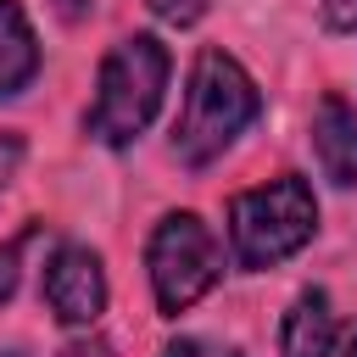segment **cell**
<instances>
[{
    "label": "cell",
    "instance_id": "9",
    "mask_svg": "<svg viewBox=\"0 0 357 357\" xmlns=\"http://www.w3.org/2000/svg\"><path fill=\"white\" fill-rule=\"evenodd\" d=\"M28 234H33V229H22L17 240H6V245H0V307L17 296V279H22V245H28Z\"/></svg>",
    "mask_w": 357,
    "mask_h": 357
},
{
    "label": "cell",
    "instance_id": "14",
    "mask_svg": "<svg viewBox=\"0 0 357 357\" xmlns=\"http://www.w3.org/2000/svg\"><path fill=\"white\" fill-rule=\"evenodd\" d=\"M61 357H112L100 340H73V346H61Z\"/></svg>",
    "mask_w": 357,
    "mask_h": 357
},
{
    "label": "cell",
    "instance_id": "11",
    "mask_svg": "<svg viewBox=\"0 0 357 357\" xmlns=\"http://www.w3.org/2000/svg\"><path fill=\"white\" fill-rule=\"evenodd\" d=\"M162 357H240V351L223 346V340H206V335H178V340L162 346Z\"/></svg>",
    "mask_w": 357,
    "mask_h": 357
},
{
    "label": "cell",
    "instance_id": "16",
    "mask_svg": "<svg viewBox=\"0 0 357 357\" xmlns=\"http://www.w3.org/2000/svg\"><path fill=\"white\" fill-rule=\"evenodd\" d=\"M0 357H22V351H0Z\"/></svg>",
    "mask_w": 357,
    "mask_h": 357
},
{
    "label": "cell",
    "instance_id": "13",
    "mask_svg": "<svg viewBox=\"0 0 357 357\" xmlns=\"http://www.w3.org/2000/svg\"><path fill=\"white\" fill-rule=\"evenodd\" d=\"M324 28L351 33V28H357V0H324Z\"/></svg>",
    "mask_w": 357,
    "mask_h": 357
},
{
    "label": "cell",
    "instance_id": "10",
    "mask_svg": "<svg viewBox=\"0 0 357 357\" xmlns=\"http://www.w3.org/2000/svg\"><path fill=\"white\" fill-rule=\"evenodd\" d=\"M167 28H195L201 17H206V0H145Z\"/></svg>",
    "mask_w": 357,
    "mask_h": 357
},
{
    "label": "cell",
    "instance_id": "1",
    "mask_svg": "<svg viewBox=\"0 0 357 357\" xmlns=\"http://www.w3.org/2000/svg\"><path fill=\"white\" fill-rule=\"evenodd\" d=\"M257 112H262V95H257V84H251V73H245L229 50L206 45V50L195 56V73H190V89H184V112H178V123H173V151H178V162H184V167L218 162V156L257 123Z\"/></svg>",
    "mask_w": 357,
    "mask_h": 357
},
{
    "label": "cell",
    "instance_id": "12",
    "mask_svg": "<svg viewBox=\"0 0 357 357\" xmlns=\"http://www.w3.org/2000/svg\"><path fill=\"white\" fill-rule=\"evenodd\" d=\"M22 134H0V195H6V184L17 178V167H22Z\"/></svg>",
    "mask_w": 357,
    "mask_h": 357
},
{
    "label": "cell",
    "instance_id": "2",
    "mask_svg": "<svg viewBox=\"0 0 357 357\" xmlns=\"http://www.w3.org/2000/svg\"><path fill=\"white\" fill-rule=\"evenodd\" d=\"M167 73H173V56L156 33H128L106 50L100 61V78H95V106L84 117L89 139L100 145H134L145 134V123L156 117L162 106V89H167Z\"/></svg>",
    "mask_w": 357,
    "mask_h": 357
},
{
    "label": "cell",
    "instance_id": "5",
    "mask_svg": "<svg viewBox=\"0 0 357 357\" xmlns=\"http://www.w3.org/2000/svg\"><path fill=\"white\" fill-rule=\"evenodd\" d=\"M45 307L67 329H89L106 312V268L89 245H56L45 262Z\"/></svg>",
    "mask_w": 357,
    "mask_h": 357
},
{
    "label": "cell",
    "instance_id": "3",
    "mask_svg": "<svg viewBox=\"0 0 357 357\" xmlns=\"http://www.w3.org/2000/svg\"><path fill=\"white\" fill-rule=\"evenodd\" d=\"M318 229V195L301 173H279L229 201V251L245 273H262L296 257Z\"/></svg>",
    "mask_w": 357,
    "mask_h": 357
},
{
    "label": "cell",
    "instance_id": "15",
    "mask_svg": "<svg viewBox=\"0 0 357 357\" xmlns=\"http://www.w3.org/2000/svg\"><path fill=\"white\" fill-rule=\"evenodd\" d=\"M346 357H357V335H351V346H346Z\"/></svg>",
    "mask_w": 357,
    "mask_h": 357
},
{
    "label": "cell",
    "instance_id": "8",
    "mask_svg": "<svg viewBox=\"0 0 357 357\" xmlns=\"http://www.w3.org/2000/svg\"><path fill=\"white\" fill-rule=\"evenodd\" d=\"M39 73V39L17 0H0V100L22 95Z\"/></svg>",
    "mask_w": 357,
    "mask_h": 357
},
{
    "label": "cell",
    "instance_id": "7",
    "mask_svg": "<svg viewBox=\"0 0 357 357\" xmlns=\"http://www.w3.org/2000/svg\"><path fill=\"white\" fill-rule=\"evenodd\" d=\"M335 340H340V324H335V307L329 296L312 284L290 301L284 312V329H279V357H335Z\"/></svg>",
    "mask_w": 357,
    "mask_h": 357
},
{
    "label": "cell",
    "instance_id": "6",
    "mask_svg": "<svg viewBox=\"0 0 357 357\" xmlns=\"http://www.w3.org/2000/svg\"><path fill=\"white\" fill-rule=\"evenodd\" d=\"M312 156L329 184L351 190L357 184V106L340 95H324L312 112Z\"/></svg>",
    "mask_w": 357,
    "mask_h": 357
},
{
    "label": "cell",
    "instance_id": "4",
    "mask_svg": "<svg viewBox=\"0 0 357 357\" xmlns=\"http://www.w3.org/2000/svg\"><path fill=\"white\" fill-rule=\"evenodd\" d=\"M145 273H151L156 312L178 318L223 279V245L201 212H167L145 240Z\"/></svg>",
    "mask_w": 357,
    "mask_h": 357
}]
</instances>
